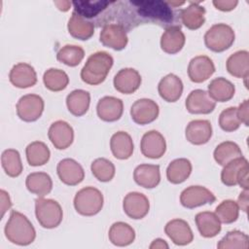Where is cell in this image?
<instances>
[{"instance_id": "cell-1", "label": "cell", "mask_w": 249, "mask_h": 249, "mask_svg": "<svg viewBox=\"0 0 249 249\" xmlns=\"http://www.w3.org/2000/svg\"><path fill=\"white\" fill-rule=\"evenodd\" d=\"M134 8H122L119 24L125 30L145 22L159 24L165 29L174 25L175 16L172 8L164 1H130Z\"/></svg>"}, {"instance_id": "cell-2", "label": "cell", "mask_w": 249, "mask_h": 249, "mask_svg": "<svg viewBox=\"0 0 249 249\" xmlns=\"http://www.w3.org/2000/svg\"><path fill=\"white\" fill-rule=\"evenodd\" d=\"M4 232L10 242L19 246L29 245L36 238V231L31 222L25 215L16 210L11 211Z\"/></svg>"}, {"instance_id": "cell-3", "label": "cell", "mask_w": 249, "mask_h": 249, "mask_svg": "<svg viewBox=\"0 0 249 249\" xmlns=\"http://www.w3.org/2000/svg\"><path fill=\"white\" fill-rule=\"evenodd\" d=\"M114 59L107 52H96L90 54L81 70V79L90 86L103 83L112 68Z\"/></svg>"}, {"instance_id": "cell-4", "label": "cell", "mask_w": 249, "mask_h": 249, "mask_svg": "<svg viewBox=\"0 0 249 249\" xmlns=\"http://www.w3.org/2000/svg\"><path fill=\"white\" fill-rule=\"evenodd\" d=\"M103 195L94 187H86L78 191L74 196L75 210L83 216L98 214L103 207Z\"/></svg>"}, {"instance_id": "cell-5", "label": "cell", "mask_w": 249, "mask_h": 249, "mask_svg": "<svg viewBox=\"0 0 249 249\" xmlns=\"http://www.w3.org/2000/svg\"><path fill=\"white\" fill-rule=\"evenodd\" d=\"M35 215L43 228L54 229L60 225L63 211L56 200L39 196L35 199Z\"/></svg>"}, {"instance_id": "cell-6", "label": "cell", "mask_w": 249, "mask_h": 249, "mask_svg": "<svg viewBox=\"0 0 249 249\" xmlns=\"http://www.w3.org/2000/svg\"><path fill=\"white\" fill-rule=\"evenodd\" d=\"M235 39L231 26L226 23L213 24L204 34V44L214 53H222L230 49Z\"/></svg>"}, {"instance_id": "cell-7", "label": "cell", "mask_w": 249, "mask_h": 249, "mask_svg": "<svg viewBox=\"0 0 249 249\" xmlns=\"http://www.w3.org/2000/svg\"><path fill=\"white\" fill-rule=\"evenodd\" d=\"M45 103L38 94H25L21 96L17 103L18 117L27 123L37 121L43 114Z\"/></svg>"}, {"instance_id": "cell-8", "label": "cell", "mask_w": 249, "mask_h": 249, "mask_svg": "<svg viewBox=\"0 0 249 249\" xmlns=\"http://www.w3.org/2000/svg\"><path fill=\"white\" fill-rule=\"evenodd\" d=\"M214 194L202 186H190L182 191L180 195L181 204L189 209H193L205 204L215 202Z\"/></svg>"}, {"instance_id": "cell-9", "label": "cell", "mask_w": 249, "mask_h": 249, "mask_svg": "<svg viewBox=\"0 0 249 249\" xmlns=\"http://www.w3.org/2000/svg\"><path fill=\"white\" fill-rule=\"evenodd\" d=\"M99 40L103 46L115 51L124 50L128 42L125 28L119 23H106L103 25Z\"/></svg>"}, {"instance_id": "cell-10", "label": "cell", "mask_w": 249, "mask_h": 249, "mask_svg": "<svg viewBox=\"0 0 249 249\" xmlns=\"http://www.w3.org/2000/svg\"><path fill=\"white\" fill-rule=\"evenodd\" d=\"M160 107L156 101L149 98L137 99L130 107V116L134 123L140 125L148 124L159 117Z\"/></svg>"}, {"instance_id": "cell-11", "label": "cell", "mask_w": 249, "mask_h": 249, "mask_svg": "<svg viewBox=\"0 0 249 249\" xmlns=\"http://www.w3.org/2000/svg\"><path fill=\"white\" fill-rule=\"evenodd\" d=\"M124 213L133 220L143 219L149 212L150 202L148 197L138 192L128 193L123 200Z\"/></svg>"}, {"instance_id": "cell-12", "label": "cell", "mask_w": 249, "mask_h": 249, "mask_svg": "<svg viewBox=\"0 0 249 249\" xmlns=\"http://www.w3.org/2000/svg\"><path fill=\"white\" fill-rule=\"evenodd\" d=\"M140 150L143 156L149 159H160L166 151V142L163 135L157 130L146 132L140 142Z\"/></svg>"}, {"instance_id": "cell-13", "label": "cell", "mask_w": 249, "mask_h": 249, "mask_svg": "<svg viewBox=\"0 0 249 249\" xmlns=\"http://www.w3.org/2000/svg\"><path fill=\"white\" fill-rule=\"evenodd\" d=\"M56 172L60 181L68 186H76L85 178L83 166L73 159H63L56 166Z\"/></svg>"}, {"instance_id": "cell-14", "label": "cell", "mask_w": 249, "mask_h": 249, "mask_svg": "<svg viewBox=\"0 0 249 249\" xmlns=\"http://www.w3.org/2000/svg\"><path fill=\"white\" fill-rule=\"evenodd\" d=\"M215 72V65L207 55L193 57L188 65V76L194 83L199 84L209 79Z\"/></svg>"}, {"instance_id": "cell-15", "label": "cell", "mask_w": 249, "mask_h": 249, "mask_svg": "<svg viewBox=\"0 0 249 249\" xmlns=\"http://www.w3.org/2000/svg\"><path fill=\"white\" fill-rule=\"evenodd\" d=\"M48 136L52 144L57 150H64L70 147L74 140L73 127L65 121H56L49 128Z\"/></svg>"}, {"instance_id": "cell-16", "label": "cell", "mask_w": 249, "mask_h": 249, "mask_svg": "<svg viewBox=\"0 0 249 249\" xmlns=\"http://www.w3.org/2000/svg\"><path fill=\"white\" fill-rule=\"evenodd\" d=\"M186 109L191 114H210L216 107V102L203 89L192 90L185 102Z\"/></svg>"}, {"instance_id": "cell-17", "label": "cell", "mask_w": 249, "mask_h": 249, "mask_svg": "<svg viewBox=\"0 0 249 249\" xmlns=\"http://www.w3.org/2000/svg\"><path fill=\"white\" fill-rule=\"evenodd\" d=\"M142 79L139 72L133 68H123L114 77V88L121 93L131 94L135 92L140 85Z\"/></svg>"}, {"instance_id": "cell-18", "label": "cell", "mask_w": 249, "mask_h": 249, "mask_svg": "<svg viewBox=\"0 0 249 249\" xmlns=\"http://www.w3.org/2000/svg\"><path fill=\"white\" fill-rule=\"evenodd\" d=\"M165 234L171 241L179 246L190 244L194 239V233L190 225L182 219H173L164 227Z\"/></svg>"}, {"instance_id": "cell-19", "label": "cell", "mask_w": 249, "mask_h": 249, "mask_svg": "<svg viewBox=\"0 0 249 249\" xmlns=\"http://www.w3.org/2000/svg\"><path fill=\"white\" fill-rule=\"evenodd\" d=\"M9 80L16 88L27 89L37 83V74L33 66L20 62L12 67L9 73Z\"/></svg>"}, {"instance_id": "cell-20", "label": "cell", "mask_w": 249, "mask_h": 249, "mask_svg": "<svg viewBox=\"0 0 249 249\" xmlns=\"http://www.w3.org/2000/svg\"><path fill=\"white\" fill-rule=\"evenodd\" d=\"M96 113L98 118L104 122H116L124 113V103L122 99L115 96H104L97 102Z\"/></svg>"}, {"instance_id": "cell-21", "label": "cell", "mask_w": 249, "mask_h": 249, "mask_svg": "<svg viewBox=\"0 0 249 249\" xmlns=\"http://www.w3.org/2000/svg\"><path fill=\"white\" fill-rule=\"evenodd\" d=\"M187 140L194 145L206 144L212 136V125L208 120L191 121L185 130Z\"/></svg>"}, {"instance_id": "cell-22", "label": "cell", "mask_w": 249, "mask_h": 249, "mask_svg": "<svg viewBox=\"0 0 249 249\" xmlns=\"http://www.w3.org/2000/svg\"><path fill=\"white\" fill-rule=\"evenodd\" d=\"M160 96L166 102H176L183 93V82L175 74H167L158 85Z\"/></svg>"}, {"instance_id": "cell-23", "label": "cell", "mask_w": 249, "mask_h": 249, "mask_svg": "<svg viewBox=\"0 0 249 249\" xmlns=\"http://www.w3.org/2000/svg\"><path fill=\"white\" fill-rule=\"evenodd\" d=\"M186 42V37L181 30L180 25H172L167 27L160 37L161 50L169 54L179 53Z\"/></svg>"}, {"instance_id": "cell-24", "label": "cell", "mask_w": 249, "mask_h": 249, "mask_svg": "<svg viewBox=\"0 0 249 249\" xmlns=\"http://www.w3.org/2000/svg\"><path fill=\"white\" fill-rule=\"evenodd\" d=\"M133 179L137 185L145 189H154L160 182V165L158 164H140L135 167Z\"/></svg>"}, {"instance_id": "cell-25", "label": "cell", "mask_w": 249, "mask_h": 249, "mask_svg": "<svg viewBox=\"0 0 249 249\" xmlns=\"http://www.w3.org/2000/svg\"><path fill=\"white\" fill-rule=\"evenodd\" d=\"M110 149L118 160H127L132 156L134 145L131 136L125 131L114 133L110 139Z\"/></svg>"}, {"instance_id": "cell-26", "label": "cell", "mask_w": 249, "mask_h": 249, "mask_svg": "<svg viewBox=\"0 0 249 249\" xmlns=\"http://www.w3.org/2000/svg\"><path fill=\"white\" fill-rule=\"evenodd\" d=\"M195 221L200 235L205 238H212L221 231V222L213 212H199L196 215Z\"/></svg>"}, {"instance_id": "cell-27", "label": "cell", "mask_w": 249, "mask_h": 249, "mask_svg": "<svg viewBox=\"0 0 249 249\" xmlns=\"http://www.w3.org/2000/svg\"><path fill=\"white\" fill-rule=\"evenodd\" d=\"M228 72L235 77L246 80L249 76V53L247 51H237L231 54L226 62Z\"/></svg>"}, {"instance_id": "cell-28", "label": "cell", "mask_w": 249, "mask_h": 249, "mask_svg": "<svg viewBox=\"0 0 249 249\" xmlns=\"http://www.w3.org/2000/svg\"><path fill=\"white\" fill-rule=\"evenodd\" d=\"M180 18L188 29L196 30L205 22V9L199 2H190V5L180 12Z\"/></svg>"}, {"instance_id": "cell-29", "label": "cell", "mask_w": 249, "mask_h": 249, "mask_svg": "<svg viewBox=\"0 0 249 249\" xmlns=\"http://www.w3.org/2000/svg\"><path fill=\"white\" fill-rule=\"evenodd\" d=\"M67 29L72 37L82 41L89 40L94 34L93 22L89 21L75 12L72 13L68 20Z\"/></svg>"}, {"instance_id": "cell-30", "label": "cell", "mask_w": 249, "mask_h": 249, "mask_svg": "<svg viewBox=\"0 0 249 249\" xmlns=\"http://www.w3.org/2000/svg\"><path fill=\"white\" fill-rule=\"evenodd\" d=\"M207 92L215 102H227L233 97L235 87L226 78L218 77L210 82Z\"/></svg>"}, {"instance_id": "cell-31", "label": "cell", "mask_w": 249, "mask_h": 249, "mask_svg": "<svg viewBox=\"0 0 249 249\" xmlns=\"http://www.w3.org/2000/svg\"><path fill=\"white\" fill-rule=\"evenodd\" d=\"M27 190L40 197L49 195L53 189V180L46 172H32L25 179Z\"/></svg>"}, {"instance_id": "cell-32", "label": "cell", "mask_w": 249, "mask_h": 249, "mask_svg": "<svg viewBox=\"0 0 249 249\" xmlns=\"http://www.w3.org/2000/svg\"><path fill=\"white\" fill-rule=\"evenodd\" d=\"M108 237L112 244L124 247L130 245L134 241L135 231L127 223L116 222L110 227Z\"/></svg>"}, {"instance_id": "cell-33", "label": "cell", "mask_w": 249, "mask_h": 249, "mask_svg": "<svg viewBox=\"0 0 249 249\" xmlns=\"http://www.w3.org/2000/svg\"><path fill=\"white\" fill-rule=\"evenodd\" d=\"M89 103L90 94L84 89H74L66 97L67 109L76 117L85 115L89 108Z\"/></svg>"}, {"instance_id": "cell-34", "label": "cell", "mask_w": 249, "mask_h": 249, "mask_svg": "<svg viewBox=\"0 0 249 249\" xmlns=\"http://www.w3.org/2000/svg\"><path fill=\"white\" fill-rule=\"evenodd\" d=\"M247 168H249L248 160L244 157L237 158L228 162L226 165H224V168L221 172L222 183L228 187H233L237 185L239 176Z\"/></svg>"}, {"instance_id": "cell-35", "label": "cell", "mask_w": 249, "mask_h": 249, "mask_svg": "<svg viewBox=\"0 0 249 249\" xmlns=\"http://www.w3.org/2000/svg\"><path fill=\"white\" fill-rule=\"evenodd\" d=\"M192 163L188 159L180 158L172 160L166 168V178L172 184L185 182L192 173Z\"/></svg>"}, {"instance_id": "cell-36", "label": "cell", "mask_w": 249, "mask_h": 249, "mask_svg": "<svg viewBox=\"0 0 249 249\" xmlns=\"http://www.w3.org/2000/svg\"><path fill=\"white\" fill-rule=\"evenodd\" d=\"M25 155L29 165L41 166L49 161L51 152L44 142L34 141L27 145L25 149Z\"/></svg>"}, {"instance_id": "cell-37", "label": "cell", "mask_w": 249, "mask_h": 249, "mask_svg": "<svg viewBox=\"0 0 249 249\" xmlns=\"http://www.w3.org/2000/svg\"><path fill=\"white\" fill-rule=\"evenodd\" d=\"M111 2L109 1H72L74 12L84 18H93L102 14Z\"/></svg>"}, {"instance_id": "cell-38", "label": "cell", "mask_w": 249, "mask_h": 249, "mask_svg": "<svg viewBox=\"0 0 249 249\" xmlns=\"http://www.w3.org/2000/svg\"><path fill=\"white\" fill-rule=\"evenodd\" d=\"M213 157L218 164L224 166L228 162L243 156L239 146L236 143L232 141H225L217 145L214 150Z\"/></svg>"}, {"instance_id": "cell-39", "label": "cell", "mask_w": 249, "mask_h": 249, "mask_svg": "<svg viewBox=\"0 0 249 249\" xmlns=\"http://www.w3.org/2000/svg\"><path fill=\"white\" fill-rule=\"evenodd\" d=\"M1 164L5 173L10 177H18L23 170L20 155L15 149H7L1 155Z\"/></svg>"}, {"instance_id": "cell-40", "label": "cell", "mask_w": 249, "mask_h": 249, "mask_svg": "<svg viewBox=\"0 0 249 249\" xmlns=\"http://www.w3.org/2000/svg\"><path fill=\"white\" fill-rule=\"evenodd\" d=\"M45 87L52 91H61L69 84L68 75L61 69L50 68L43 76Z\"/></svg>"}, {"instance_id": "cell-41", "label": "cell", "mask_w": 249, "mask_h": 249, "mask_svg": "<svg viewBox=\"0 0 249 249\" xmlns=\"http://www.w3.org/2000/svg\"><path fill=\"white\" fill-rule=\"evenodd\" d=\"M85 56V51L82 47L76 45H65L60 48L56 53V59L70 67L79 65Z\"/></svg>"}, {"instance_id": "cell-42", "label": "cell", "mask_w": 249, "mask_h": 249, "mask_svg": "<svg viewBox=\"0 0 249 249\" xmlns=\"http://www.w3.org/2000/svg\"><path fill=\"white\" fill-rule=\"evenodd\" d=\"M217 247L219 249H248L249 248V237L246 233L233 230L229 232L218 242Z\"/></svg>"}, {"instance_id": "cell-43", "label": "cell", "mask_w": 249, "mask_h": 249, "mask_svg": "<svg viewBox=\"0 0 249 249\" xmlns=\"http://www.w3.org/2000/svg\"><path fill=\"white\" fill-rule=\"evenodd\" d=\"M90 170L93 176L100 182H109L115 176V165L105 158H98L90 164Z\"/></svg>"}, {"instance_id": "cell-44", "label": "cell", "mask_w": 249, "mask_h": 249, "mask_svg": "<svg viewBox=\"0 0 249 249\" xmlns=\"http://www.w3.org/2000/svg\"><path fill=\"white\" fill-rule=\"evenodd\" d=\"M215 214L224 224H231L235 222L239 215V207L234 200H223L215 209Z\"/></svg>"}, {"instance_id": "cell-45", "label": "cell", "mask_w": 249, "mask_h": 249, "mask_svg": "<svg viewBox=\"0 0 249 249\" xmlns=\"http://www.w3.org/2000/svg\"><path fill=\"white\" fill-rule=\"evenodd\" d=\"M241 122L237 116L236 107H229L223 110L219 116V125L226 132H231L240 126Z\"/></svg>"}, {"instance_id": "cell-46", "label": "cell", "mask_w": 249, "mask_h": 249, "mask_svg": "<svg viewBox=\"0 0 249 249\" xmlns=\"http://www.w3.org/2000/svg\"><path fill=\"white\" fill-rule=\"evenodd\" d=\"M237 109V116L241 124H244L246 126L249 125V101L245 99L242 103L239 104Z\"/></svg>"}, {"instance_id": "cell-47", "label": "cell", "mask_w": 249, "mask_h": 249, "mask_svg": "<svg viewBox=\"0 0 249 249\" xmlns=\"http://www.w3.org/2000/svg\"><path fill=\"white\" fill-rule=\"evenodd\" d=\"M214 7L222 12H230L235 9L238 4L236 0H214L213 2Z\"/></svg>"}, {"instance_id": "cell-48", "label": "cell", "mask_w": 249, "mask_h": 249, "mask_svg": "<svg viewBox=\"0 0 249 249\" xmlns=\"http://www.w3.org/2000/svg\"><path fill=\"white\" fill-rule=\"evenodd\" d=\"M0 200H1V218H3L4 214L12 207L10 196L4 190H0Z\"/></svg>"}, {"instance_id": "cell-49", "label": "cell", "mask_w": 249, "mask_h": 249, "mask_svg": "<svg viewBox=\"0 0 249 249\" xmlns=\"http://www.w3.org/2000/svg\"><path fill=\"white\" fill-rule=\"evenodd\" d=\"M248 190H243L240 194H239V196H238V199H237V205L238 207L243 211V212H247V209H248Z\"/></svg>"}, {"instance_id": "cell-50", "label": "cell", "mask_w": 249, "mask_h": 249, "mask_svg": "<svg viewBox=\"0 0 249 249\" xmlns=\"http://www.w3.org/2000/svg\"><path fill=\"white\" fill-rule=\"evenodd\" d=\"M150 249H167L169 246L166 243V241L162 238H156L152 241V243L150 244Z\"/></svg>"}, {"instance_id": "cell-51", "label": "cell", "mask_w": 249, "mask_h": 249, "mask_svg": "<svg viewBox=\"0 0 249 249\" xmlns=\"http://www.w3.org/2000/svg\"><path fill=\"white\" fill-rule=\"evenodd\" d=\"M53 3H54V5H56L58 10H60L62 12L68 11L72 4V2H69V1H54Z\"/></svg>"}]
</instances>
